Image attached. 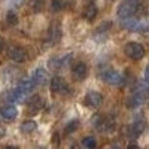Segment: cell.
Masks as SVG:
<instances>
[{
	"label": "cell",
	"instance_id": "obj_15",
	"mask_svg": "<svg viewBox=\"0 0 149 149\" xmlns=\"http://www.w3.org/2000/svg\"><path fill=\"white\" fill-rule=\"evenodd\" d=\"M110 27H112V22H110V21H104V22H102L100 26H98V27L94 30V39H97L98 42L103 40L104 37H106V34L109 33Z\"/></svg>",
	"mask_w": 149,
	"mask_h": 149
},
{
	"label": "cell",
	"instance_id": "obj_28",
	"mask_svg": "<svg viewBox=\"0 0 149 149\" xmlns=\"http://www.w3.org/2000/svg\"><path fill=\"white\" fill-rule=\"evenodd\" d=\"M3 48H5V40L2 39V37H0V52L3 51Z\"/></svg>",
	"mask_w": 149,
	"mask_h": 149
},
{
	"label": "cell",
	"instance_id": "obj_26",
	"mask_svg": "<svg viewBox=\"0 0 149 149\" xmlns=\"http://www.w3.org/2000/svg\"><path fill=\"white\" fill-rule=\"evenodd\" d=\"M145 81L149 84V64H148L146 69H145Z\"/></svg>",
	"mask_w": 149,
	"mask_h": 149
},
{
	"label": "cell",
	"instance_id": "obj_4",
	"mask_svg": "<svg viewBox=\"0 0 149 149\" xmlns=\"http://www.w3.org/2000/svg\"><path fill=\"white\" fill-rule=\"evenodd\" d=\"M100 76H102V79H103L106 84L113 85V86H122L124 82H125V78H124L119 72H116V70H113V69H106V70H103Z\"/></svg>",
	"mask_w": 149,
	"mask_h": 149
},
{
	"label": "cell",
	"instance_id": "obj_13",
	"mask_svg": "<svg viewBox=\"0 0 149 149\" xmlns=\"http://www.w3.org/2000/svg\"><path fill=\"white\" fill-rule=\"evenodd\" d=\"M88 76V66L84 61H78L72 66V78L74 81H84Z\"/></svg>",
	"mask_w": 149,
	"mask_h": 149
},
{
	"label": "cell",
	"instance_id": "obj_20",
	"mask_svg": "<svg viewBox=\"0 0 149 149\" xmlns=\"http://www.w3.org/2000/svg\"><path fill=\"white\" fill-rule=\"evenodd\" d=\"M37 128V124L34 122V121H24L22 124H21V131L22 133H26V134H29V133H33L34 130Z\"/></svg>",
	"mask_w": 149,
	"mask_h": 149
},
{
	"label": "cell",
	"instance_id": "obj_14",
	"mask_svg": "<svg viewBox=\"0 0 149 149\" xmlns=\"http://www.w3.org/2000/svg\"><path fill=\"white\" fill-rule=\"evenodd\" d=\"M84 102L90 109H97L103 103V95L100 93H97V91H90V93H86Z\"/></svg>",
	"mask_w": 149,
	"mask_h": 149
},
{
	"label": "cell",
	"instance_id": "obj_6",
	"mask_svg": "<svg viewBox=\"0 0 149 149\" xmlns=\"http://www.w3.org/2000/svg\"><path fill=\"white\" fill-rule=\"evenodd\" d=\"M6 55L15 63H24L27 60V49L18 45H10L6 49Z\"/></svg>",
	"mask_w": 149,
	"mask_h": 149
},
{
	"label": "cell",
	"instance_id": "obj_11",
	"mask_svg": "<svg viewBox=\"0 0 149 149\" xmlns=\"http://www.w3.org/2000/svg\"><path fill=\"white\" fill-rule=\"evenodd\" d=\"M51 91H52L54 94L66 95V94H69L70 88H69L67 82H66L63 78H60V76H54V78L51 79Z\"/></svg>",
	"mask_w": 149,
	"mask_h": 149
},
{
	"label": "cell",
	"instance_id": "obj_23",
	"mask_svg": "<svg viewBox=\"0 0 149 149\" xmlns=\"http://www.w3.org/2000/svg\"><path fill=\"white\" fill-rule=\"evenodd\" d=\"M82 146L93 149V148H95V146H97V142H95V139L93 137V136H86V137H84V139H82Z\"/></svg>",
	"mask_w": 149,
	"mask_h": 149
},
{
	"label": "cell",
	"instance_id": "obj_29",
	"mask_svg": "<svg viewBox=\"0 0 149 149\" xmlns=\"http://www.w3.org/2000/svg\"><path fill=\"white\" fill-rule=\"evenodd\" d=\"M3 136H5V128H3V127H0V139H2Z\"/></svg>",
	"mask_w": 149,
	"mask_h": 149
},
{
	"label": "cell",
	"instance_id": "obj_10",
	"mask_svg": "<svg viewBox=\"0 0 149 149\" xmlns=\"http://www.w3.org/2000/svg\"><path fill=\"white\" fill-rule=\"evenodd\" d=\"M61 40V24L54 21L51 26L48 29V33H46V42H49V45H55Z\"/></svg>",
	"mask_w": 149,
	"mask_h": 149
},
{
	"label": "cell",
	"instance_id": "obj_25",
	"mask_svg": "<svg viewBox=\"0 0 149 149\" xmlns=\"http://www.w3.org/2000/svg\"><path fill=\"white\" fill-rule=\"evenodd\" d=\"M78 127H79V121L73 119V121H70V122L67 124V127H66V133H67V134H70V133H73V131H76V130H78Z\"/></svg>",
	"mask_w": 149,
	"mask_h": 149
},
{
	"label": "cell",
	"instance_id": "obj_3",
	"mask_svg": "<svg viewBox=\"0 0 149 149\" xmlns=\"http://www.w3.org/2000/svg\"><path fill=\"white\" fill-rule=\"evenodd\" d=\"M122 29H125L128 31H149V19L148 18H124L121 19Z\"/></svg>",
	"mask_w": 149,
	"mask_h": 149
},
{
	"label": "cell",
	"instance_id": "obj_1",
	"mask_svg": "<svg viewBox=\"0 0 149 149\" xmlns=\"http://www.w3.org/2000/svg\"><path fill=\"white\" fill-rule=\"evenodd\" d=\"M148 98H149V84L145 81V82L137 84V86H136L134 91L131 93V95L128 97L127 106L130 109H137L148 100Z\"/></svg>",
	"mask_w": 149,
	"mask_h": 149
},
{
	"label": "cell",
	"instance_id": "obj_22",
	"mask_svg": "<svg viewBox=\"0 0 149 149\" xmlns=\"http://www.w3.org/2000/svg\"><path fill=\"white\" fill-rule=\"evenodd\" d=\"M6 22H8V26H10V27H14V26L18 24V15L15 14L14 10H9L6 14Z\"/></svg>",
	"mask_w": 149,
	"mask_h": 149
},
{
	"label": "cell",
	"instance_id": "obj_7",
	"mask_svg": "<svg viewBox=\"0 0 149 149\" xmlns=\"http://www.w3.org/2000/svg\"><path fill=\"white\" fill-rule=\"evenodd\" d=\"M124 52H125V55L131 60H140L145 55V48L137 42H130L124 46Z\"/></svg>",
	"mask_w": 149,
	"mask_h": 149
},
{
	"label": "cell",
	"instance_id": "obj_16",
	"mask_svg": "<svg viewBox=\"0 0 149 149\" xmlns=\"http://www.w3.org/2000/svg\"><path fill=\"white\" fill-rule=\"evenodd\" d=\"M48 78H49V74H48V72H46L43 67H37V69L33 72V76H31V79L34 81L36 85H43V84H46V82H48Z\"/></svg>",
	"mask_w": 149,
	"mask_h": 149
},
{
	"label": "cell",
	"instance_id": "obj_9",
	"mask_svg": "<svg viewBox=\"0 0 149 149\" xmlns=\"http://www.w3.org/2000/svg\"><path fill=\"white\" fill-rule=\"evenodd\" d=\"M145 128H146V121L143 118H137V119L133 121V124L128 125L127 134H128V137L136 139V137H139V136L145 131Z\"/></svg>",
	"mask_w": 149,
	"mask_h": 149
},
{
	"label": "cell",
	"instance_id": "obj_21",
	"mask_svg": "<svg viewBox=\"0 0 149 149\" xmlns=\"http://www.w3.org/2000/svg\"><path fill=\"white\" fill-rule=\"evenodd\" d=\"M30 8L34 14H39L45 8V0H30Z\"/></svg>",
	"mask_w": 149,
	"mask_h": 149
},
{
	"label": "cell",
	"instance_id": "obj_2",
	"mask_svg": "<svg viewBox=\"0 0 149 149\" xmlns=\"http://www.w3.org/2000/svg\"><path fill=\"white\" fill-rule=\"evenodd\" d=\"M145 0H124L118 8V17L121 19L136 17L143 9Z\"/></svg>",
	"mask_w": 149,
	"mask_h": 149
},
{
	"label": "cell",
	"instance_id": "obj_24",
	"mask_svg": "<svg viewBox=\"0 0 149 149\" xmlns=\"http://www.w3.org/2000/svg\"><path fill=\"white\" fill-rule=\"evenodd\" d=\"M64 6V2L63 0H51V10L52 12H60Z\"/></svg>",
	"mask_w": 149,
	"mask_h": 149
},
{
	"label": "cell",
	"instance_id": "obj_5",
	"mask_svg": "<svg viewBox=\"0 0 149 149\" xmlns=\"http://www.w3.org/2000/svg\"><path fill=\"white\" fill-rule=\"evenodd\" d=\"M26 103H27V107H26L27 115H37V113H39V112L43 109V106H45L43 98H42L39 94H34V95H31L30 98H27Z\"/></svg>",
	"mask_w": 149,
	"mask_h": 149
},
{
	"label": "cell",
	"instance_id": "obj_17",
	"mask_svg": "<svg viewBox=\"0 0 149 149\" xmlns=\"http://www.w3.org/2000/svg\"><path fill=\"white\" fill-rule=\"evenodd\" d=\"M8 100L9 102H12V103H24L27 100V94H24V93H21L18 88H15V90H12V91H9L8 93Z\"/></svg>",
	"mask_w": 149,
	"mask_h": 149
},
{
	"label": "cell",
	"instance_id": "obj_27",
	"mask_svg": "<svg viewBox=\"0 0 149 149\" xmlns=\"http://www.w3.org/2000/svg\"><path fill=\"white\" fill-rule=\"evenodd\" d=\"M58 137H60V134H58V133H54V136H52V143H54V145L58 143V140H60Z\"/></svg>",
	"mask_w": 149,
	"mask_h": 149
},
{
	"label": "cell",
	"instance_id": "obj_19",
	"mask_svg": "<svg viewBox=\"0 0 149 149\" xmlns=\"http://www.w3.org/2000/svg\"><path fill=\"white\" fill-rule=\"evenodd\" d=\"M97 14H98V9H97L95 3H88L84 9V18L86 21H93L97 17Z\"/></svg>",
	"mask_w": 149,
	"mask_h": 149
},
{
	"label": "cell",
	"instance_id": "obj_18",
	"mask_svg": "<svg viewBox=\"0 0 149 149\" xmlns=\"http://www.w3.org/2000/svg\"><path fill=\"white\" fill-rule=\"evenodd\" d=\"M34 86H36V84H34L33 79H22V81L18 82L17 88H18L21 93H24V94L29 95V94H31V91L34 90Z\"/></svg>",
	"mask_w": 149,
	"mask_h": 149
},
{
	"label": "cell",
	"instance_id": "obj_12",
	"mask_svg": "<svg viewBox=\"0 0 149 149\" xmlns=\"http://www.w3.org/2000/svg\"><path fill=\"white\" fill-rule=\"evenodd\" d=\"M18 116V110L14 104H5L0 107V119L5 121V122H12V121H15V118Z\"/></svg>",
	"mask_w": 149,
	"mask_h": 149
},
{
	"label": "cell",
	"instance_id": "obj_8",
	"mask_svg": "<svg viewBox=\"0 0 149 149\" xmlns=\"http://www.w3.org/2000/svg\"><path fill=\"white\" fill-rule=\"evenodd\" d=\"M72 60H73V54H64V55H60V57H52L51 60L48 61V66L51 67L52 70H58V69H64L67 66L72 64Z\"/></svg>",
	"mask_w": 149,
	"mask_h": 149
}]
</instances>
